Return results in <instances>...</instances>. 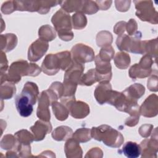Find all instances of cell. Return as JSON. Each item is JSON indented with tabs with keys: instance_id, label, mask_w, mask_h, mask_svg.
Instances as JSON below:
<instances>
[{
	"instance_id": "obj_1",
	"label": "cell",
	"mask_w": 158,
	"mask_h": 158,
	"mask_svg": "<svg viewBox=\"0 0 158 158\" xmlns=\"http://www.w3.org/2000/svg\"><path fill=\"white\" fill-rule=\"evenodd\" d=\"M41 69L36 64H28L26 60H19L12 63L7 72L1 74V83L8 81L14 83H18L22 76H38Z\"/></svg>"
},
{
	"instance_id": "obj_2",
	"label": "cell",
	"mask_w": 158,
	"mask_h": 158,
	"mask_svg": "<svg viewBox=\"0 0 158 158\" xmlns=\"http://www.w3.org/2000/svg\"><path fill=\"white\" fill-rule=\"evenodd\" d=\"M71 53L63 51L56 54H48L41 64V70L48 75L56 74L60 69L66 70L72 64Z\"/></svg>"
},
{
	"instance_id": "obj_3",
	"label": "cell",
	"mask_w": 158,
	"mask_h": 158,
	"mask_svg": "<svg viewBox=\"0 0 158 158\" xmlns=\"http://www.w3.org/2000/svg\"><path fill=\"white\" fill-rule=\"evenodd\" d=\"M91 136L111 148H119L124 141L123 136L119 131L107 125L93 127L91 129Z\"/></svg>"
},
{
	"instance_id": "obj_4",
	"label": "cell",
	"mask_w": 158,
	"mask_h": 158,
	"mask_svg": "<svg viewBox=\"0 0 158 158\" xmlns=\"http://www.w3.org/2000/svg\"><path fill=\"white\" fill-rule=\"evenodd\" d=\"M84 69V64L72 61L70 65L65 70L63 83L64 95H75L77 85H80Z\"/></svg>"
},
{
	"instance_id": "obj_5",
	"label": "cell",
	"mask_w": 158,
	"mask_h": 158,
	"mask_svg": "<svg viewBox=\"0 0 158 158\" xmlns=\"http://www.w3.org/2000/svg\"><path fill=\"white\" fill-rule=\"evenodd\" d=\"M51 22L58 33L59 37L62 40L68 41L73 38L71 19L68 13L62 9L59 10L52 16Z\"/></svg>"
},
{
	"instance_id": "obj_6",
	"label": "cell",
	"mask_w": 158,
	"mask_h": 158,
	"mask_svg": "<svg viewBox=\"0 0 158 158\" xmlns=\"http://www.w3.org/2000/svg\"><path fill=\"white\" fill-rule=\"evenodd\" d=\"M136 15L143 21L151 23H157V12L155 10L151 1H135Z\"/></svg>"
},
{
	"instance_id": "obj_7",
	"label": "cell",
	"mask_w": 158,
	"mask_h": 158,
	"mask_svg": "<svg viewBox=\"0 0 158 158\" xmlns=\"http://www.w3.org/2000/svg\"><path fill=\"white\" fill-rule=\"evenodd\" d=\"M61 103L64 104L69 110V112L72 117L75 118H83L89 114V106L80 101H76L73 98H60Z\"/></svg>"
},
{
	"instance_id": "obj_8",
	"label": "cell",
	"mask_w": 158,
	"mask_h": 158,
	"mask_svg": "<svg viewBox=\"0 0 158 158\" xmlns=\"http://www.w3.org/2000/svg\"><path fill=\"white\" fill-rule=\"evenodd\" d=\"M72 61L84 64L94 59V52L91 48L82 43L75 44L71 50Z\"/></svg>"
},
{
	"instance_id": "obj_9",
	"label": "cell",
	"mask_w": 158,
	"mask_h": 158,
	"mask_svg": "<svg viewBox=\"0 0 158 158\" xmlns=\"http://www.w3.org/2000/svg\"><path fill=\"white\" fill-rule=\"evenodd\" d=\"M54 101V99L48 89L42 91L39 98L38 106L36 112L37 117L39 118L44 121L49 122L51 115L49 106Z\"/></svg>"
},
{
	"instance_id": "obj_10",
	"label": "cell",
	"mask_w": 158,
	"mask_h": 158,
	"mask_svg": "<svg viewBox=\"0 0 158 158\" xmlns=\"http://www.w3.org/2000/svg\"><path fill=\"white\" fill-rule=\"evenodd\" d=\"M96 69L95 77L96 81L109 82L112 78V67L110 62L101 60L98 56L94 59Z\"/></svg>"
},
{
	"instance_id": "obj_11",
	"label": "cell",
	"mask_w": 158,
	"mask_h": 158,
	"mask_svg": "<svg viewBox=\"0 0 158 158\" xmlns=\"http://www.w3.org/2000/svg\"><path fill=\"white\" fill-rule=\"evenodd\" d=\"M48 43L40 38L34 41L29 47L28 52V60L36 62L41 59L48 51Z\"/></svg>"
},
{
	"instance_id": "obj_12",
	"label": "cell",
	"mask_w": 158,
	"mask_h": 158,
	"mask_svg": "<svg viewBox=\"0 0 158 158\" xmlns=\"http://www.w3.org/2000/svg\"><path fill=\"white\" fill-rule=\"evenodd\" d=\"M158 100L156 94L148 96L139 107L140 114L146 117H153L157 114Z\"/></svg>"
},
{
	"instance_id": "obj_13",
	"label": "cell",
	"mask_w": 158,
	"mask_h": 158,
	"mask_svg": "<svg viewBox=\"0 0 158 158\" xmlns=\"http://www.w3.org/2000/svg\"><path fill=\"white\" fill-rule=\"evenodd\" d=\"M15 103L20 115L27 117L31 114L33 110V105L31 100L27 96L22 93L17 95L15 99Z\"/></svg>"
},
{
	"instance_id": "obj_14",
	"label": "cell",
	"mask_w": 158,
	"mask_h": 158,
	"mask_svg": "<svg viewBox=\"0 0 158 158\" xmlns=\"http://www.w3.org/2000/svg\"><path fill=\"white\" fill-rule=\"evenodd\" d=\"M30 130L34 136V140L39 141L43 140L45 136L51 131L52 125L50 122L39 120L30 127Z\"/></svg>"
},
{
	"instance_id": "obj_15",
	"label": "cell",
	"mask_w": 158,
	"mask_h": 158,
	"mask_svg": "<svg viewBox=\"0 0 158 158\" xmlns=\"http://www.w3.org/2000/svg\"><path fill=\"white\" fill-rule=\"evenodd\" d=\"M112 93V86L109 82H101L94 91V97L99 104L107 103Z\"/></svg>"
},
{
	"instance_id": "obj_16",
	"label": "cell",
	"mask_w": 158,
	"mask_h": 158,
	"mask_svg": "<svg viewBox=\"0 0 158 158\" xmlns=\"http://www.w3.org/2000/svg\"><path fill=\"white\" fill-rule=\"evenodd\" d=\"M157 136L145 139L140 144L142 157H156L157 152Z\"/></svg>"
},
{
	"instance_id": "obj_17",
	"label": "cell",
	"mask_w": 158,
	"mask_h": 158,
	"mask_svg": "<svg viewBox=\"0 0 158 158\" xmlns=\"http://www.w3.org/2000/svg\"><path fill=\"white\" fill-rule=\"evenodd\" d=\"M64 151L67 157H82V149L79 142L72 138L67 139L65 144Z\"/></svg>"
},
{
	"instance_id": "obj_18",
	"label": "cell",
	"mask_w": 158,
	"mask_h": 158,
	"mask_svg": "<svg viewBox=\"0 0 158 158\" xmlns=\"http://www.w3.org/2000/svg\"><path fill=\"white\" fill-rule=\"evenodd\" d=\"M119 153H123L128 158H136L140 156L141 152L140 145L135 142L128 141L123 145L121 150H118Z\"/></svg>"
},
{
	"instance_id": "obj_19",
	"label": "cell",
	"mask_w": 158,
	"mask_h": 158,
	"mask_svg": "<svg viewBox=\"0 0 158 158\" xmlns=\"http://www.w3.org/2000/svg\"><path fill=\"white\" fill-rule=\"evenodd\" d=\"M145 88L139 83H135L126 88L123 93L130 99L137 101L144 93Z\"/></svg>"
},
{
	"instance_id": "obj_20",
	"label": "cell",
	"mask_w": 158,
	"mask_h": 158,
	"mask_svg": "<svg viewBox=\"0 0 158 158\" xmlns=\"http://www.w3.org/2000/svg\"><path fill=\"white\" fill-rule=\"evenodd\" d=\"M152 69H148L140 65L139 64H135L132 65L128 72L129 76L133 80L136 78H143L151 75L152 73Z\"/></svg>"
},
{
	"instance_id": "obj_21",
	"label": "cell",
	"mask_w": 158,
	"mask_h": 158,
	"mask_svg": "<svg viewBox=\"0 0 158 158\" xmlns=\"http://www.w3.org/2000/svg\"><path fill=\"white\" fill-rule=\"evenodd\" d=\"M17 36L12 33H7L1 35V51L9 52L12 50L17 45Z\"/></svg>"
},
{
	"instance_id": "obj_22",
	"label": "cell",
	"mask_w": 158,
	"mask_h": 158,
	"mask_svg": "<svg viewBox=\"0 0 158 158\" xmlns=\"http://www.w3.org/2000/svg\"><path fill=\"white\" fill-rule=\"evenodd\" d=\"M21 93L27 96L31 100L33 105H35L38 98V87L36 83L28 81L25 84Z\"/></svg>"
},
{
	"instance_id": "obj_23",
	"label": "cell",
	"mask_w": 158,
	"mask_h": 158,
	"mask_svg": "<svg viewBox=\"0 0 158 158\" xmlns=\"http://www.w3.org/2000/svg\"><path fill=\"white\" fill-rule=\"evenodd\" d=\"M73 135L72 130L67 126L57 127L52 133V137L56 141H65L69 139Z\"/></svg>"
},
{
	"instance_id": "obj_24",
	"label": "cell",
	"mask_w": 158,
	"mask_h": 158,
	"mask_svg": "<svg viewBox=\"0 0 158 158\" xmlns=\"http://www.w3.org/2000/svg\"><path fill=\"white\" fill-rule=\"evenodd\" d=\"M51 106L54 114L57 120L63 121L67 119L69 112L68 109L64 104L56 101L52 102Z\"/></svg>"
},
{
	"instance_id": "obj_25",
	"label": "cell",
	"mask_w": 158,
	"mask_h": 158,
	"mask_svg": "<svg viewBox=\"0 0 158 158\" xmlns=\"http://www.w3.org/2000/svg\"><path fill=\"white\" fill-rule=\"evenodd\" d=\"M142 50L143 54H148L152 57H154L155 59H156L157 54V38L142 41Z\"/></svg>"
},
{
	"instance_id": "obj_26",
	"label": "cell",
	"mask_w": 158,
	"mask_h": 158,
	"mask_svg": "<svg viewBox=\"0 0 158 158\" xmlns=\"http://www.w3.org/2000/svg\"><path fill=\"white\" fill-rule=\"evenodd\" d=\"M16 92L15 83L6 81L1 83V98L2 99H9L12 98Z\"/></svg>"
},
{
	"instance_id": "obj_27",
	"label": "cell",
	"mask_w": 158,
	"mask_h": 158,
	"mask_svg": "<svg viewBox=\"0 0 158 158\" xmlns=\"http://www.w3.org/2000/svg\"><path fill=\"white\" fill-rule=\"evenodd\" d=\"M115 65L119 69H126L130 64V56L123 52H117L114 59Z\"/></svg>"
},
{
	"instance_id": "obj_28",
	"label": "cell",
	"mask_w": 158,
	"mask_h": 158,
	"mask_svg": "<svg viewBox=\"0 0 158 158\" xmlns=\"http://www.w3.org/2000/svg\"><path fill=\"white\" fill-rule=\"evenodd\" d=\"M83 1H61L60 6L63 10L66 12L78 11L81 12Z\"/></svg>"
},
{
	"instance_id": "obj_29",
	"label": "cell",
	"mask_w": 158,
	"mask_h": 158,
	"mask_svg": "<svg viewBox=\"0 0 158 158\" xmlns=\"http://www.w3.org/2000/svg\"><path fill=\"white\" fill-rule=\"evenodd\" d=\"M38 35L40 39L47 42L53 40L56 36L54 28L49 25L41 26L39 29Z\"/></svg>"
},
{
	"instance_id": "obj_30",
	"label": "cell",
	"mask_w": 158,
	"mask_h": 158,
	"mask_svg": "<svg viewBox=\"0 0 158 158\" xmlns=\"http://www.w3.org/2000/svg\"><path fill=\"white\" fill-rule=\"evenodd\" d=\"M19 144H30L34 141V136L27 130H21L14 135Z\"/></svg>"
},
{
	"instance_id": "obj_31",
	"label": "cell",
	"mask_w": 158,
	"mask_h": 158,
	"mask_svg": "<svg viewBox=\"0 0 158 158\" xmlns=\"http://www.w3.org/2000/svg\"><path fill=\"white\" fill-rule=\"evenodd\" d=\"M72 138L79 143H86L91 138V130L87 128H81L75 131Z\"/></svg>"
},
{
	"instance_id": "obj_32",
	"label": "cell",
	"mask_w": 158,
	"mask_h": 158,
	"mask_svg": "<svg viewBox=\"0 0 158 158\" xmlns=\"http://www.w3.org/2000/svg\"><path fill=\"white\" fill-rule=\"evenodd\" d=\"M112 42V36L111 33L107 31H100L96 36V43L99 47L110 46Z\"/></svg>"
},
{
	"instance_id": "obj_33",
	"label": "cell",
	"mask_w": 158,
	"mask_h": 158,
	"mask_svg": "<svg viewBox=\"0 0 158 158\" xmlns=\"http://www.w3.org/2000/svg\"><path fill=\"white\" fill-rule=\"evenodd\" d=\"M87 24V20L85 15L81 12H77L72 15L73 28L77 30L84 28Z\"/></svg>"
},
{
	"instance_id": "obj_34",
	"label": "cell",
	"mask_w": 158,
	"mask_h": 158,
	"mask_svg": "<svg viewBox=\"0 0 158 158\" xmlns=\"http://www.w3.org/2000/svg\"><path fill=\"white\" fill-rule=\"evenodd\" d=\"M17 142L15 137L12 135H5L1 141V147L3 149L6 150H11L14 149L15 151L17 147Z\"/></svg>"
},
{
	"instance_id": "obj_35",
	"label": "cell",
	"mask_w": 158,
	"mask_h": 158,
	"mask_svg": "<svg viewBox=\"0 0 158 158\" xmlns=\"http://www.w3.org/2000/svg\"><path fill=\"white\" fill-rule=\"evenodd\" d=\"M60 3L61 1H38V8L36 12L41 14H45L50 10L51 7Z\"/></svg>"
},
{
	"instance_id": "obj_36",
	"label": "cell",
	"mask_w": 158,
	"mask_h": 158,
	"mask_svg": "<svg viewBox=\"0 0 158 158\" xmlns=\"http://www.w3.org/2000/svg\"><path fill=\"white\" fill-rule=\"evenodd\" d=\"M114 50L113 48L110 45L105 47H102L100 50L99 54L97 55L99 58L106 62H110V60L114 58Z\"/></svg>"
},
{
	"instance_id": "obj_37",
	"label": "cell",
	"mask_w": 158,
	"mask_h": 158,
	"mask_svg": "<svg viewBox=\"0 0 158 158\" xmlns=\"http://www.w3.org/2000/svg\"><path fill=\"white\" fill-rule=\"evenodd\" d=\"M95 82H96V79L95 77V70L94 69H91L89 70H88L85 74H83L81 76L80 85L90 86L92 85Z\"/></svg>"
},
{
	"instance_id": "obj_38",
	"label": "cell",
	"mask_w": 158,
	"mask_h": 158,
	"mask_svg": "<svg viewBox=\"0 0 158 158\" xmlns=\"http://www.w3.org/2000/svg\"><path fill=\"white\" fill-rule=\"evenodd\" d=\"M99 9L95 1H83L81 12L88 14H93L96 13Z\"/></svg>"
},
{
	"instance_id": "obj_39",
	"label": "cell",
	"mask_w": 158,
	"mask_h": 158,
	"mask_svg": "<svg viewBox=\"0 0 158 158\" xmlns=\"http://www.w3.org/2000/svg\"><path fill=\"white\" fill-rule=\"evenodd\" d=\"M16 10L14 1H9L4 2L1 7V11L5 14H9Z\"/></svg>"
},
{
	"instance_id": "obj_40",
	"label": "cell",
	"mask_w": 158,
	"mask_h": 158,
	"mask_svg": "<svg viewBox=\"0 0 158 158\" xmlns=\"http://www.w3.org/2000/svg\"><path fill=\"white\" fill-rule=\"evenodd\" d=\"M147 86L150 91H157V72L154 75H152L151 77L148 80Z\"/></svg>"
},
{
	"instance_id": "obj_41",
	"label": "cell",
	"mask_w": 158,
	"mask_h": 158,
	"mask_svg": "<svg viewBox=\"0 0 158 158\" xmlns=\"http://www.w3.org/2000/svg\"><path fill=\"white\" fill-rule=\"evenodd\" d=\"M137 23L135 20V19H131L128 23H126V28L127 33L129 36L133 35L137 30Z\"/></svg>"
},
{
	"instance_id": "obj_42",
	"label": "cell",
	"mask_w": 158,
	"mask_h": 158,
	"mask_svg": "<svg viewBox=\"0 0 158 158\" xmlns=\"http://www.w3.org/2000/svg\"><path fill=\"white\" fill-rule=\"evenodd\" d=\"M153 126L149 124H145L140 127L139 129V133L143 138H148L151 134Z\"/></svg>"
},
{
	"instance_id": "obj_43",
	"label": "cell",
	"mask_w": 158,
	"mask_h": 158,
	"mask_svg": "<svg viewBox=\"0 0 158 158\" xmlns=\"http://www.w3.org/2000/svg\"><path fill=\"white\" fill-rule=\"evenodd\" d=\"M126 22H123V21H121L118 22L114 27V33L120 35L122 34H123L125 30V28H126Z\"/></svg>"
},
{
	"instance_id": "obj_44",
	"label": "cell",
	"mask_w": 158,
	"mask_h": 158,
	"mask_svg": "<svg viewBox=\"0 0 158 158\" xmlns=\"http://www.w3.org/2000/svg\"><path fill=\"white\" fill-rule=\"evenodd\" d=\"M115 7H116L118 11H121V12H125V11L128 10V9L130 7V3H129L126 5L123 6V4H121L120 1H115Z\"/></svg>"
}]
</instances>
